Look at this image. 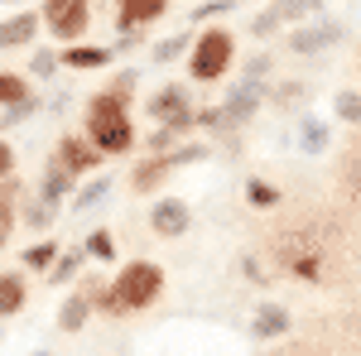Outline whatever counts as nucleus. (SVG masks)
Returning <instances> with one entry per match:
<instances>
[{
    "label": "nucleus",
    "mask_w": 361,
    "mask_h": 356,
    "mask_svg": "<svg viewBox=\"0 0 361 356\" xmlns=\"http://www.w3.org/2000/svg\"><path fill=\"white\" fill-rule=\"evenodd\" d=\"M231 5H236V0H212V5H202V10H197V20H207V15H222V10H231Z\"/></svg>",
    "instance_id": "nucleus-34"
},
{
    "label": "nucleus",
    "mask_w": 361,
    "mask_h": 356,
    "mask_svg": "<svg viewBox=\"0 0 361 356\" xmlns=\"http://www.w3.org/2000/svg\"><path fill=\"white\" fill-rule=\"evenodd\" d=\"M106 192H111V178H92L87 188L73 192V212H92L97 202H106Z\"/></svg>",
    "instance_id": "nucleus-18"
},
{
    "label": "nucleus",
    "mask_w": 361,
    "mask_h": 356,
    "mask_svg": "<svg viewBox=\"0 0 361 356\" xmlns=\"http://www.w3.org/2000/svg\"><path fill=\"white\" fill-rule=\"evenodd\" d=\"M49 260H58V246H54V241H39V246L25 250V265H34V270H44Z\"/></svg>",
    "instance_id": "nucleus-26"
},
{
    "label": "nucleus",
    "mask_w": 361,
    "mask_h": 356,
    "mask_svg": "<svg viewBox=\"0 0 361 356\" xmlns=\"http://www.w3.org/2000/svg\"><path fill=\"white\" fill-rule=\"evenodd\" d=\"M299 145H304L308 154L328 149V125H323V121H313V116H304V125H299Z\"/></svg>",
    "instance_id": "nucleus-19"
},
{
    "label": "nucleus",
    "mask_w": 361,
    "mask_h": 356,
    "mask_svg": "<svg viewBox=\"0 0 361 356\" xmlns=\"http://www.w3.org/2000/svg\"><path fill=\"white\" fill-rule=\"evenodd\" d=\"M188 49V34H173V39H164V44H154V63H169V58H178Z\"/></svg>",
    "instance_id": "nucleus-27"
},
{
    "label": "nucleus",
    "mask_w": 361,
    "mask_h": 356,
    "mask_svg": "<svg viewBox=\"0 0 361 356\" xmlns=\"http://www.w3.org/2000/svg\"><path fill=\"white\" fill-rule=\"evenodd\" d=\"M265 73H270V54H255L246 63V78H260V82H265Z\"/></svg>",
    "instance_id": "nucleus-30"
},
{
    "label": "nucleus",
    "mask_w": 361,
    "mask_h": 356,
    "mask_svg": "<svg viewBox=\"0 0 361 356\" xmlns=\"http://www.w3.org/2000/svg\"><path fill=\"white\" fill-rule=\"evenodd\" d=\"M149 116H154V121H164L173 135H178V130H188V125L197 121V111L188 106V87H178V82L159 87V92L149 97Z\"/></svg>",
    "instance_id": "nucleus-4"
},
{
    "label": "nucleus",
    "mask_w": 361,
    "mask_h": 356,
    "mask_svg": "<svg viewBox=\"0 0 361 356\" xmlns=\"http://www.w3.org/2000/svg\"><path fill=\"white\" fill-rule=\"evenodd\" d=\"M0 102H5V106L29 102V82H25V78H15V73H0Z\"/></svg>",
    "instance_id": "nucleus-22"
},
{
    "label": "nucleus",
    "mask_w": 361,
    "mask_h": 356,
    "mask_svg": "<svg viewBox=\"0 0 361 356\" xmlns=\"http://www.w3.org/2000/svg\"><path fill=\"white\" fill-rule=\"evenodd\" d=\"M313 10H323V0H275L270 10H260L255 20H250V34H275L284 20H304V15H313Z\"/></svg>",
    "instance_id": "nucleus-6"
},
{
    "label": "nucleus",
    "mask_w": 361,
    "mask_h": 356,
    "mask_svg": "<svg viewBox=\"0 0 361 356\" xmlns=\"http://www.w3.org/2000/svg\"><path fill=\"white\" fill-rule=\"evenodd\" d=\"M34 25H39V20H34V10L15 15V20H5V25H0V49H15V44H25L29 34H34Z\"/></svg>",
    "instance_id": "nucleus-15"
},
{
    "label": "nucleus",
    "mask_w": 361,
    "mask_h": 356,
    "mask_svg": "<svg viewBox=\"0 0 361 356\" xmlns=\"http://www.w3.org/2000/svg\"><path fill=\"white\" fill-rule=\"evenodd\" d=\"M260 102H265V82L260 78H241V82L226 92V125H241V121H250V111H260Z\"/></svg>",
    "instance_id": "nucleus-7"
},
{
    "label": "nucleus",
    "mask_w": 361,
    "mask_h": 356,
    "mask_svg": "<svg viewBox=\"0 0 361 356\" xmlns=\"http://www.w3.org/2000/svg\"><path fill=\"white\" fill-rule=\"evenodd\" d=\"M169 0H116V10H121V34H135V25H149L154 15H164Z\"/></svg>",
    "instance_id": "nucleus-12"
},
{
    "label": "nucleus",
    "mask_w": 361,
    "mask_h": 356,
    "mask_svg": "<svg viewBox=\"0 0 361 356\" xmlns=\"http://www.w3.org/2000/svg\"><path fill=\"white\" fill-rule=\"evenodd\" d=\"M82 260H87V246H73V250H63V255H58V270L49 274V279H54V284H68V279L78 274V265H82Z\"/></svg>",
    "instance_id": "nucleus-21"
},
{
    "label": "nucleus",
    "mask_w": 361,
    "mask_h": 356,
    "mask_svg": "<svg viewBox=\"0 0 361 356\" xmlns=\"http://www.w3.org/2000/svg\"><path fill=\"white\" fill-rule=\"evenodd\" d=\"M63 63H68V68H102V63H111V49H87V44H68Z\"/></svg>",
    "instance_id": "nucleus-17"
},
{
    "label": "nucleus",
    "mask_w": 361,
    "mask_h": 356,
    "mask_svg": "<svg viewBox=\"0 0 361 356\" xmlns=\"http://www.w3.org/2000/svg\"><path fill=\"white\" fill-rule=\"evenodd\" d=\"M159 289H164V270H159L154 260H130V265L111 279V289H106L102 308H106V313H130V308L154 303V299H159Z\"/></svg>",
    "instance_id": "nucleus-1"
},
{
    "label": "nucleus",
    "mask_w": 361,
    "mask_h": 356,
    "mask_svg": "<svg viewBox=\"0 0 361 356\" xmlns=\"http://www.w3.org/2000/svg\"><path fill=\"white\" fill-rule=\"evenodd\" d=\"M347 29L337 25V20H318V25H299V34H289V49L294 54H323V49H333L337 39H342Z\"/></svg>",
    "instance_id": "nucleus-8"
},
{
    "label": "nucleus",
    "mask_w": 361,
    "mask_h": 356,
    "mask_svg": "<svg viewBox=\"0 0 361 356\" xmlns=\"http://www.w3.org/2000/svg\"><path fill=\"white\" fill-rule=\"evenodd\" d=\"M87 140L102 149V154H121V149H130V121H126V111L116 102L111 92H102V97H92V111H87Z\"/></svg>",
    "instance_id": "nucleus-2"
},
{
    "label": "nucleus",
    "mask_w": 361,
    "mask_h": 356,
    "mask_svg": "<svg viewBox=\"0 0 361 356\" xmlns=\"http://www.w3.org/2000/svg\"><path fill=\"white\" fill-rule=\"evenodd\" d=\"M5 236H10V202H0V246H5Z\"/></svg>",
    "instance_id": "nucleus-36"
},
{
    "label": "nucleus",
    "mask_w": 361,
    "mask_h": 356,
    "mask_svg": "<svg viewBox=\"0 0 361 356\" xmlns=\"http://www.w3.org/2000/svg\"><path fill=\"white\" fill-rule=\"evenodd\" d=\"M29 356H54V352H29Z\"/></svg>",
    "instance_id": "nucleus-37"
},
{
    "label": "nucleus",
    "mask_w": 361,
    "mask_h": 356,
    "mask_svg": "<svg viewBox=\"0 0 361 356\" xmlns=\"http://www.w3.org/2000/svg\"><path fill=\"white\" fill-rule=\"evenodd\" d=\"M169 140H173V130H169V125H164V130H154V135H149V154H159Z\"/></svg>",
    "instance_id": "nucleus-33"
},
{
    "label": "nucleus",
    "mask_w": 361,
    "mask_h": 356,
    "mask_svg": "<svg viewBox=\"0 0 361 356\" xmlns=\"http://www.w3.org/2000/svg\"><path fill=\"white\" fill-rule=\"evenodd\" d=\"M299 97H308V87H304V82H284V87L275 92V102H299Z\"/></svg>",
    "instance_id": "nucleus-31"
},
{
    "label": "nucleus",
    "mask_w": 361,
    "mask_h": 356,
    "mask_svg": "<svg viewBox=\"0 0 361 356\" xmlns=\"http://www.w3.org/2000/svg\"><path fill=\"white\" fill-rule=\"evenodd\" d=\"M236 54V44H231V34L226 29H202L193 39V58H188V68H193L197 82H217L226 73V63Z\"/></svg>",
    "instance_id": "nucleus-3"
},
{
    "label": "nucleus",
    "mask_w": 361,
    "mask_h": 356,
    "mask_svg": "<svg viewBox=\"0 0 361 356\" xmlns=\"http://www.w3.org/2000/svg\"><path fill=\"white\" fill-rule=\"evenodd\" d=\"M10 164H15V154H10V145H5V140H0V178H5V173H10Z\"/></svg>",
    "instance_id": "nucleus-35"
},
{
    "label": "nucleus",
    "mask_w": 361,
    "mask_h": 356,
    "mask_svg": "<svg viewBox=\"0 0 361 356\" xmlns=\"http://www.w3.org/2000/svg\"><path fill=\"white\" fill-rule=\"evenodd\" d=\"M87 308H92L87 299H68L63 308H58V328H63V332H78L87 323Z\"/></svg>",
    "instance_id": "nucleus-20"
},
{
    "label": "nucleus",
    "mask_w": 361,
    "mask_h": 356,
    "mask_svg": "<svg viewBox=\"0 0 361 356\" xmlns=\"http://www.w3.org/2000/svg\"><path fill=\"white\" fill-rule=\"evenodd\" d=\"M169 154H149V159H145V164H135V173H130V183H135L140 192H149L154 188V183H164V173H169Z\"/></svg>",
    "instance_id": "nucleus-14"
},
{
    "label": "nucleus",
    "mask_w": 361,
    "mask_h": 356,
    "mask_svg": "<svg viewBox=\"0 0 361 356\" xmlns=\"http://www.w3.org/2000/svg\"><path fill=\"white\" fill-rule=\"evenodd\" d=\"M49 217H54L49 202H34V197L25 202V221H29V226H49Z\"/></svg>",
    "instance_id": "nucleus-28"
},
{
    "label": "nucleus",
    "mask_w": 361,
    "mask_h": 356,
    "mask_svg": "<svg viewBox=\"0 0 361 356\" xmlns=\"http://www.w3.org/2000/svg\"><path fill=\"white\" fill-rule=\"evenodd\" d=\"M44 25L54 29L58 39H78V34H87V0H49L44 5Z\"/></svg>",
    "instance_id": "nucleus-5"
},
{
    "label": "nucleus",
    "mask_w": 361,
    "mask_h": 356,
    "mask_svg": "<svg viewBox=\"0 0 361 356\" xmlns=\"http://www.w3.org/2000/svg\"><path fill=\"white\" fill-rule=\"evenodd\" d=\"M58 164L73 168V173H82V168L102 164V149H97L92 140H82V135H63L58 140Z\"/></svg>",
    "instance_id": "nucleus-10"
},
{
    "label": "nucleus",
    "mask_w": 361,
    "mask_h": 356,
    "mask_svg": "<svg viewBox=\"0 0 361 356\" xmlns=\"http://www.w3.org/2000/svg\"><path fill=\"white\" fill-rule=\"evenodd\" d=\"M29 111H39V102H20V106H10L5 116H0V125H20V121H25Z\"/></svg>",
    "instance_id": "nucleus-29"
},
{
    "label": "nucleus",
    "mask_w": 361,
    "mask_h": 356,
    "mask_svg": "<svg viewBox=\"0 0 361 356\" xmlns=\"http://www.w3.org/2000/svg\"><path fill=\"white\" fill-rule=\"evenodd\" d=\"M25 308V279L20 274H0V318Z\"/></svg>",
    "instance_id": "nucleus-16"
},
{
    "label": "nucleus",
    "mask_w": 361,
    "mask_h": 356,
    "mask_svg": "<svg viewBox=\"0 0 361 356\" xmlns=\"http://www.w3.org/2000/svg\"><path fill=\"white\" fill-rule=\"evenodd\" d=\"M149 226H154L159 236H178V231H188V202H178V197H159L154 212H149Z\"/></svg>",
    "instance_id": "nucleus-11"
},
{
    "label": "nucleus",
    "mask_w": 361,
    "mask_h": 356,
    "mask_svg": "<svg viewBox=\"0 0 361 356\" xmlns=\"http://www.w3.org/2000/svg\"><path fill=\"white\" fill-rule=\"evenodd\" d=\"M87 255H97V260H111V255H116L111 231H92V236H87Z\"/></svg>",
    "instance_id": "nucleus-25"
},
{
    "label": "nucleus",
    "mask_w": 361,
    "mask_h": 356,
    "mask_svg": "<svg viewBox=\"0 0 361 356\" xmlns=\"http://www.w3.org/2000/svg\"><path fill=\"white\" fill-rule=\"evenodd\" d=\"M246 197L255 202V207H270V202H279V188H275V183H265V178H250Z\"/></svg>",
    "instance_id": "nucleus-23"
},
{
    "label": "nucleus",
    "mask_w": 361,
    "mask_h": 356,
    "mask_svg": "<svg viewBox=\"0 0 361 356\" xmlns=\"http://www.w3.org/2000/svg\"><path fill=\"white\" fill-rule=\"evenodd\" d=\"M333 111L342 116V121H352V125H357V121H361V92H337Z\"/></svg>",
    "instance_id": "nucleus-24"
},
{
    "label": "nucleus",
    "mask_w": 361,
    "mask_h": 356,
    "mask_svg": "<svg viewBox=\"0 0 361 356\" xmlns=\"http://www.w3.org/2000/svg\"><path fill=\"white\" fill-rule=\"evenodd\" d=\"M73 178H78V173H73V168H63L54 159V164H49V173H44V183H39V202H49V207H54V202H63V197H68V188H73Z\"/></svg>",
    "instance_id": "nucleus-13"
},
{
    "label": "nucleus",
    "mask_w": 361,
    "mask_h": 356,
    "mask_svg": "<svg viewBox=\"0 0 361 356\" xmlns=\"http://www.w3.org/2000/svg\"><path fill=\"white\" fill-rule=\"evenodd\" d=\"M289 332V308L284 303H260L255 313H250V337L255 342H275Z\"/></svg>",
    "instance_id": "nucleus-9"
},
{
    "label": "nucleus",
    "mask_w": 361,
    "mask_h": 356,
    "mask_svg": "<svg viewBox=\"0 0 361 356\" xmlns=\"http://www.w3.org/2000/svg\"><path fill=\"white\" fill-rule=\"evenodd\" d=\"M54 63H58V58L49 54V49H39V54H34V73H39V78H49V73H54Z\"/></svg>",
    "instance_id": "nucleus-32"
}]
</instances>
